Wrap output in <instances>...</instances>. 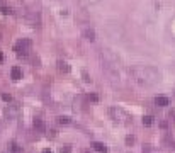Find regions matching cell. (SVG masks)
I'll return each mask as SVG.
<instances>
[{
    "label": "cell",
    "mask_w": 175,
    "mask_h": 153,
    "mask_svg": "<svg viewBox=\"0 0 175 153\" xmlns=\"http://www.w3.org/2000/svg\"><path fill=\"white\" fill-rule=\"evenodd\" d=\"M109 116L112 117L116 123H128V114L124 112L121 107H109Z\"/></svg>",
    "instance_id": "3"
},
{
    "label": "cell",
    "mask_w": 175,
    "mask_h": 153,
    "mask_svg": "<svg viewBox=\"0 0 175 153\" xmlns=\"http://www.w3.org/2000/svg\"><path fill=\"white\" fill-rule=\"evenodd\" d=\"M29 22H31V26H37V27H39V14H33Z\"/></svg>",
    "instance_id": "12"
},
{
    "label": "cell",
    "mask_w": 175,
    "mask_h": 153,
    "mask_svg": "<svg viewBox=\"0 0 175 153\" xmlns=\"http://www.w3.org/2000/svg\"><path fill=\"white\" fill-rule=\"evenodd\" d=\"M126 143H128V145H133V143H134V136H126Z\"/></svg>",
    "instance_id": "19"
},
{
    "label": "cell",
    "mask_w": 175,
    "mask_h": 153,
    "mask_svg": "<svg viewBox=\"0 0 175 153\" xmlns=\"http://www.w3.org/2000/svg\"><path fill=\"white\" fill-rule=\"evenodd\" d=\"M56 65H58V70H60V72H63V73H68V72H70V65H68L66 61H63V60H60Z\"/></svg>",
    "instance_id": "8"
},
{
    "label": "cell",
    "mask_w": 175,
    "mask_h": 153,
    "mask_svg": "<svg viewBox=\"0 0 175 153\" xmlns=\"http://www.w3.org/2000/svg\"><path fill=\"white\" fill-rule=\"evenodd\" d=\"M84 37L88 41H94L95 39V33L92 29H84Z\"/></svg>",
    "instance_id": "10"
},
{
    "label": "cell",
    "mask_w": 175,
    "mask_h": 153,
    "mask_svg": "<svg viewBox=\"0 0 175 153\" xmlns=\"http://www.w3.org/2000/svg\"><path fill=\"white\" fill-rule=\"evenodd\" d=\"M17 112H19V109H17V107H14V106H9L7 109H5V114H7L9 117H12L14 114H17Z\"/></svg>",
    "instance_id": "11"
},
{
    "label": "cell",
    "mask_w": 175,
    "mask_h": 153,
    "mask_svg": "<svg viewBox=\"0 0 175 153\" xmlns=\"http://www.w3.org/2000/svg\"><path fill=\"white\" fill-rule=\"evenodd\" d=\"M10 76H12V80H21V78H22V70H21V66H12Z\"/></svg>",
    "instance_id": "5"
},
{
    "label": "cell",
    "mask_w": 175,
    "mask_h": 153,
    "mask_svg": "<svg viewBox=\"0 0 175 153\" xmlns=\"http://www.w3.org/2000/svg\"><path fill=\"white\" fill-rule=\"evenodd\" d=\"M9 153H21V146L15 141H10L9 143Z\"/></svg>",
    "instance_id": "9"
},
{
    "label": "cell",
    "mask_w": 175,
    "mask_h": 153,
    "mask_svg": "<svg viewBox=\"0 0 175 153\" xmlns=\"http://www.w3.org/2000/svg\"><path fill=\"white\" fill-rule=\"evenodd\" d=\"M168 117H170V119H173V121H175V109H172L170 112H168Z\"/></svg>",
    "instance_id": "21"
},
{
    "label": "cell",
    "mask_w": 175,
    "mask_h": 153,
    "mask_svg": "<svg viewBox=\"0 0 175 153\" xmlns=\"http://www.w3.org/2000/svg\"><path fill=\"white\" fill-rule=\"evenodd\" d=\"M143 124H145V126H151V124H153V117H151V116H145V117H143Z\"/></svg>",
    "instance_id": "13"
},
{
    "label": "cell",
    "mask_w": 175,
    "mask_h": 153,
    "mask_svg": "<svg viewBox=\"0 0 175 153\" xmlns=\"http://www.w3.org/2000/svg\"><path fill=\"white\" fill-rule=\"evenodd\" d=\"M92 148H94L97 153H107V146L104 145L102 141H94L92 143Z\"/></svg>",
    "instance_id": "4"
},
{
    "label": "cell",
    "mask_w": 175,
    "mask_h": 153,
    "mask_svg": "<svg viewBox=\"0 0 175 153\" xmlns=\"http://www.w3.org/2000/svg\"><path fill=\"white\" fill-rule=\"evenodd\" d=\"M88 100H92V102H97V100H99V97H97L95 94H90V95H88Z\"/></svg>",
    "instance_id": "20"
},
{
    "label": "cell",
    "mask_w": 175,
    "mask_h": 153,
    "mask_svg": "<svg viewBox=\"0 0 175 153\" xmlns=\"http://www.w3.org/2000/svg\"><path fill=\"white\" fill-rule=\"evenodd\" d=\"M58 123L60 124H70V117L68 116H60L58 117Z\"/></svg>",
    "instance_id": "14"
},
{
    "label": "cell",
    "mask_w": 175,
    "mask_h": 153,
    "mask_svg": "<svg viewBox=\"0 0 175 153\" xmlns=\"http://www.w3.org/2000/svg\"><path fill=\"white\" fill-rule=\"evenodd\" d=\"M0 12H2V14H12V9H9V7H5V5H2V7H0Z\"/></svg>",
    "instance_id": "16"
},
{
    "label": "cell",
    "mask_w": 175,
    "mask_h": 153,
    "mask_svg": "<svg viewBox=\"0 0 175 153\" xmlns=\"http://www.w3.org/2000/svg\"><path fill=\"white\" fill-rule=\"evenodd\" d=\"M2 99H4L5 102H12V97L9 94H2Z\"/></svg>",
    "instance_id": "18"
},
{
    "label": "cell",
    "mask_w": 175,
    "mask_h": 153,
    "mask_svg": "<svg viewBox=\"0 0 175 153\" xmlns=\"http://www.w3.org/2000/svg\"><path fill=\"white\" fill-rule=\"evenodd\" d=\"M155 104H157L158 107H165V106H168V97H165V95H158V97L155 99Z\"/></svg>",
    "instance_id": "7"
},
{
    "label": "cell",
    "mask_w": 175,
    "mask_h": 153,
    "mask_svg": "<svg viewBox=\"0 0 175 153\" xmlns=\"http://www.w3.org/2000/svg\"><path fill=\"white\" fill-rule=\"evenodd\" d=\"M2 60H4V55H2V51H0V61H2Z\"/></svg>",
    "instance_id": "23"
},
{
    "label": "cell",
    "mask_w": 175,
    "mask_h": 153,
    "mask_svg": "<svg viewBox=\"0 0 175 153\" xmlns=\"http://www.w3.org/2000/svg\"><path fill=\"white\" fill-rule=\"evenodd\" d=\"M43 153H53V151H51L49 148H46V150H43Z\"/></svg>",
    "instance_id": "22"
},
{
    "label": "cell",
    "mask_w": 175,
    "mask_h": 153,
    "mask_svg": "<svg viewBox=\"0 0 175 153\" xmlns=\"http://www.w3.org/2000/svg\"><path fill=\"white\" fill-rule=\"evenodd\" d=\"M31 46H33V41L24 37V39H19L17 43L14 44V51L17 53L19 56H26L27 53L31 51Z\"/></svg>",
    "instance_id": "2"
},
{
    "label": "cell",
    "mask_w": 175,
    "mask_h": 153,
    "mask_svg": "<svg viewBox=\"0 0 175 153\" xmlns=\"http://www.w3.org/2000/svg\"><path fill=\"white\" fill-rule=\"evenodd\" d=\"M60 153H72V146H70V145L61 146V148H60Z\"/></svg>",
    "instance_id": "15"
},
{
    "label": "cell",
    "mask_w": 175,
    "mask_h": 153,
    "mask_svg": "<svg viewBox=\"0 0 175 153\" xmlns=\"http://www.w3.org/2000/svg\"><path fill=\"white\" fill-rule=\"evenodd\" d=\"M84 153H87V151H84Z\"/></svg>",
    "instance_id": "24"
},
{
    "label": "cell",
    "mask_w": 175,
    "mask_h": 153,
    "mask_svg": "<svg viewBox=\"0 0 175 153\" xmlns=\"http://www.w3.org/2000/svg\"><path fill=\"white\" fill-rule=\"evenodd\" d=\"M99 0H82V4H85V5H92V4H97Z\"/></svg>",
    "instance_id": "17"
},
{
    "label": "cell",
    "mask_w": 175,
    "mask_h": 153,
    "mask_svg": "<svg viewBox=\"0 0 175 153\" xmlns=\"http://www.w3.org/2000/svg\"><path fill=\"white\" fill-rule=\"evenodd\" d=\"M33 126H34V129H36V131H41V133H43L44 129H46V126H44L43 119H39V117H36V119H34Z\"/></svg>",
    "instance_id": "6"
},
{
    "label": "cell",
    "mask_w": 175,
    "mask_h": 153,
    "mask_svg": "<svg viewBox=\"0 0 175 153\" xmlns=\"http://www.w3.org/2000/svg\"><path fill=\"white\" fill-rule=\"evenodd\" d=\"M131 75L139 85H145V87H151L160 80V72L153 66H136L131 70Z\"/></svg>",
    "instance_id": "1"
}]
</instances>
